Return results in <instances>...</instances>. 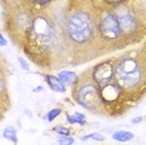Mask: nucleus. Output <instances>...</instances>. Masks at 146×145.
<instances>
[{"label":"nucleus","mask_w":146,"mask_h":145,"mask_svg":"<svg viewBox=\"0 0 146 145\" xmlns=\"http://www.w3.org/2000/svg\"><path fill=\"white\" fill-rule=\"evenodd\" d=\"M42 90V86H38L35 89H33V93H38V91H41Z\"/></svg>","instance_id":"nucleus-25"},{"label":"nucleus","mask_w":146,"mask_h":145,"mask_svg":"<svg viewBox=\"0 0 146 145\" xmlns=\"http://www.w3.org/2000/svg\"><path fill=\"white\" fill-rule=\"evenodd\" d=\"M36 74L41 75L44 78L46 85L49 86L50 90H52L54 93H61L64 94L66 93L68 90V86L62 83L61 79L58 76V75H54V74H50V72H36Z\"/></svg>","instance_id":"nucleus-11"},{"label":"nucleus","mask_w":146,"mask_h":145,"mask_svg":"<svg viewBox=\"0 0 146 145\" xmlns=\"http://www.w3.org/2000/svg\"><path fill=\"white\" fill-rule=\"evenodd\" d=\"M91 3L95 8L96 15H98V23H99V30H100L101 40L104 43V47L106 49V51H108V54L129 49L124 36H122L120 24H119V20L116 18L114 9L104 6L99 4V3L92 1V0Z\"/></svg>","instance_id":"nucleus-6"},{"label":"nucleus","mask_w":146,"mask_h":145,"mask_svg":"<svg viewBox=\"0 0 146 145\" xmlns=\"http://www.w3.org/2000/svg\"><path fill=\"white\" fill-rule=\"evenodd\" d=\"M115 80L134 108L146 98V40L116 55Z\"/></svg>","instance_id":"nucleus-3"},{"label":"nucleus","mask_w":146,"mask_h":145,"mask_svg":"<svg viewBox=\"0 0 146 145\" xmlns=\"http://www.w3.org/2000/svg\"><path fill=\"white\" fill-rule=\"evenodd\" d=\"M89 139H92V140H95V141H104L105 140V136L102 134L100 133H90V134H86L84 135V136L81 138V140H89Z\"/></svg>","instance_id":"nucleus-21"},{"label":"nucleus","mask_w":146,"mask_h":145,"mask_svg":"<svg viewBox=\"0 0 146 145\" xmlns=\"http://www.w3.org/2000/svg\"><path fill=\"white\" fill-rule=\"evenodd\" d=\"M6 44H8V40H6L4 33L1 31V34H0V45H1V47H5Z\"/></svg>","instance_id":"nucleus-23"},{"label":"nucleus","mask_w":146,"mask_h":145,"mask_svg":"<svg viewBox=\"0 0 146 145\" xmlns=\"http://www.w3.org/2000/svg\"><path fill=\"white\" fill-rule=\"evenodd\" d=\"M64 33L71 68L109 55L101 40L91 0H66Z\"/></svg>","instance_id":"nucleus-2"},{"label":"nucleus","mask_w":146,"mask_h":145,"mask_svg":"<svg viewBox=\"0 0 146 145\" xmlns=\"http://www.w3.org/2000/svg\"><path fill=\"white\" fill-rule=\"evenodd\" d=\"M65 116H66V120H68L69 124H79V125H86V116L81 113H72V114H69V113H65Z\"/></svg>","instance_id":"nucleus-14"},{"label":"nucleus","mask_w":146,"mask_h":145,"mask_svg":"<svg viewBox=\"0 0 146 145\" xmlns=\"http://www.w3.org/2000/svg\"><path fill=\"white\" fill-rule=\"evenodd\" d=\"M3 138L6 140H9L13 144H18V130L15 129L11 125H8L6 128H4L3 130Z\"/></svg>","instance_id":"nucleus-15"},{"label":"nucleus","mask_w":146,"mask_h":145,"mask_svg":"<svg viewBox=\"0 0 146 145\" xmlns=\"http://www.w3.org/2000/svg\"><path fill=\"white\" fill-rule=\"evenodd\" d=\"M135 138V134L132 131L129 130H117L115 133H112V139L117 143H126V141H130Z\"/></svg>","instance_id":"nucleus-13"},{"label":"nucleus","mask_w":146,"mask_h":145,"mask_svg":"<svg viewBox=\"0 0 146 145\" xmlns=\"http://www.w3.org/2000/svg\"><path fill=\"white\" fill-rule=\"evenodd\" d=\"M61 113H62V109L61 108H54V109H51L49 113H46V115L44 116V119L46 121H49V123H52V121H54Z\"/></svg>","instance_id":"nucleus-18"},{"label":"nucleus","mask_w":146,"mask_h":145,"mask_svg":"<svg viewBox=\"0 0 146 145\" xmlns=\"http://www.w3.org/2000/svg\"><path fill=\"white\" fill-rule=\"evenodd\" d=\"M142 120H144V118L142 116H135V118H132L131 119V123L132 124H139V123H141Z\"/></svg>","instance_id":"nucleus-24"},{"label":"nucleus","mask_w":146,"mask_h":145,"mask_svg":"<svg viewBox=\"0 0 146 145\" xmlns=\"http://www.w3.org/2000/svg\"><path fill=\"white\" fill-rule=\"evenodd\" d=\"M127 47H136L146 40V1L129 0L114 9Z\"/></svg>","instance_id":"nucleus-5"},{"label":"nucleus","mask_w":146,"mask_h":145,"mask_svg":"<svg viewBox=\"0 0 146 145\" xmlns=\"http://www.w3.org/2000/svg\"><path fill=\"white\" fill-rule=\"evenodd\" d=\"M100 91L105 115L108 118H121L127 114L131 109H134L116 80H112L111 83L100 88Z\"/></svg>","instance_id":"nucleus-8"},{"label":"nucleus","mask_w":146,"mask_h":145,"mask_svg":"<svg viewBox=\"0 0 146 145\" xmlns=\"http://www.w3.org/2000/svg\"><path fill=\"white\" fill-rule=\"evenodd\" d=\"M9 67L6 65L4 55H1V64H0V118L4 120L6 113L11 109V96L8 83Z\"/></svg>","instance_id":"nucleus-10"},{"label":"nucleus","mask_w":146,"mask_h":145,"mask_svg":"<svg viewBox=\"0 0 146 145\" xmlns=\"http://www.w3.org/2000/svg\"><path fill=\"white\" fill-rule=\"evenodd\" d=\"M115 58L116 55L106 58L105 60L99 61L95 65L90 67L92 78L100 88L115 80Z\"/></svg>","instance_id":"nucleus-9"},{"label":"nucleus","mask_w":146,"mask_h":145,"mask_svg":"<svg viewBox=\"0 0 146 145\" xmlns=\"http://www.w3.org/2000/svg\"><path fill=\"white\" fill-rule=\"evenodd\" d=\"M65 3L58 0L50 8L38 11L21 49L35 67L46 72L70 67L64 33Z\"/></svg>","instance_id":"nucleus-1"},{"label":"nucleus","mask_w":146,"mask_h":145,"mask_svg":"<svg viewBox=\"0 0 146 145\" xmlns=\"http://www.w3.org/2000/svg\"><path fill=\"white\" fill-rule=\"evenodd\" d=\"M56 141H58L59 145H72L74 144V138L68 136V135H58L56 138Z\"/></svg>","instance_id":"nucleus-20"},{"label":"nucleus","mask_w":146,"mask_h":145,"mask_svg":"<svg viewBox=\"0 0 146 145\" xmlns=\"http://www.w3.org/2000/svg\"><path fill=\"white\" fill-rule=\"evenodd\" d=\"M100 93V86L92 78L91 68L81 72L79 81L74 86H71L70 90L71 99L76 104L95 115L106 116Z\"/></svg>","instance_id":"nucleus-7"},{"label":"nucleus","mask_w":146,"mask_h":145,"mask_svg":"<svg viewBox=\"0 0 146 145\" xmlns=\"http://www.w3.org/2000/svg\"><path fill=\"white\" fill-rule=\"evenodd\" d=\"M18 61H19V64H20V67H21L23 70H25V71L30 70V65H29V63L26 61L23 57H18Z\"/></svg>","instance_id":"nucleus-22"},{"label":"nucleus","mask_w":146,"mask_h":145,"mask_svg":"<svg viewBox=\"0 0 146 145\" xmlns=\"http://www.w3.org/2000/svg\"><path fill=\"white\" fill-rule=\"evenodd\" d=\"M36 14L30 0H1L3 33L20 50Z\"/></svg>","instance_id":"nucleus-4"},{"label":"nucleus","mask_w":146,"mask_h":145,"mask_svg":"<svg viewBox=\"0 0 146 145\" xmlns=\"http://www.w3.org/2000/svg\"><path fill=\"white\" fill-rule=\"evenodd\" d=\"M52 131H55L58 135H68V136H70L74 130H72L71 128H68V126H64V125L59 124L52 128Z\"/></svg>","instance_id":"nucleus-19"},{"label":"nucleus","mask_w":146,"mask_h":145,"mask_svg":"<svg viewBox=\"0 0 146 145\" xmlns=\"http://www.w3.org/2000/svg\"><path fill=\"white\" fill-rule=\"evenodd\" d=\"M95 3H99V4L104 5V6H108V8H111V9H116L119 6L124 5L125 3H127L129 0H92Z\"/></svg>","instance_id":"nucleus-17"},{"label":"nucleus","mask_w":146,"mask_h":145,"mask_svg":"<svg viewBox=\"0 0 146 145\" xmlns=\"http://www.w3.org/2000/svg\"><path fill=\"white\" fill-rule=\"evenodd\" d=\"M56 1H58V0H30L33 8H34L36 11L45 10V9L50 8L51 5H54Z\"/></svg>","instance_id":"nucleus-16"},{"label":"nucleus","mask_w":146,"mask_h":145,"mask_svg":"<svg viewBox=\"0 0 146 145\" xmlns=\"http://www.w3.org/2000/svg\"><path fill=\"white\" fill-rule=\"evenodd\" d=\"M58 76L61 79V81L64 83L66 86H74V85L79 81V78L80 75H78L76 72L74 71H70V70H60L58 72Z\"/></svg>","instance_id":"nucleus-12"}]
</instances>
